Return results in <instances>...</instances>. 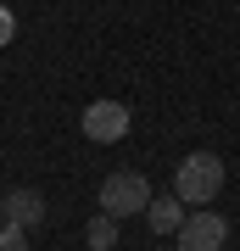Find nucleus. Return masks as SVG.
I'll use <instances>...</instances> for the list:
<instances>
[{
    "label": "nucleus",
    "mask_w": 240,
    "mask_h": 251,
    "mask_svg": "<svg viewBox=\"0 0 240 251\" xmlns=\"http://www.w3.org/2000/svg\"><path fill=\"white\" fill-rule=\"evenodd\" d=\"M79 123H84V134L95 140V145H117V140L129 134V123H134V117H129L123 100H89Z\"/></svg>",
    "instance_id": "obj_3"
},
{
    "label": "nucleus",
    "mask_w": 240,
    "mask_h": 251,
    "mask_svg": "<svg viewBox=\"0 0 240 251\" xmlns=\"http://www.w3.org/2000/svg\"><path fill=\"white\" fill-rule=\"evenodd\" d=\"M151 251H168V246H151Z\"/></svg>",
    "instance_id": "obj_10"
},
{
    "label": "nucleus",
    "mask_w": 240,
    "mask_h": 251,
    "mask_svg": "<svg viewBox=\"0 0 240 251\" xmlns=\"http://www.w3.org/2000/svg\"><path fill=\"white\" fill-rule=\"evenodd\" d=\"M6 6H11V0H6Z\"/></svg>",
    "instance_id": "obj_11"
},
{
    "label": "nucleus",
    "mask_w": 240,
    "mask_h": 251,
    "mask_svg": "<svg viewBox=\"0 0 240 251\" xmlns=\"http://www.w3.org/2000/svg\"><path fill=\"white\" fill-rule=\"evenodd\" d=\"M151 206V184H145V173H134V168H117L101 179V212L107 218H134V212H145Z\"/></svg>",
    "instance_id": "obj_2"
},
{
    "label": "nucleus",
    "mask_w": 240,
    "mask_h": 251,
    "mask_svg": "<svg viewBox=\"0 0 240 251\" xmlns=\"http://www.w3.org/2000/svg\"><path fill=\"white\" fill-rule=\"evenodd\" d=\"M0 251H28V229L23 224H0Z\"/></svg>",
    "instance_id": "obj_8"
},
{
    "label": "nucleus",
    "mask_w": 240,
    "mask_h": 251,
    "mask_svg": "<svg viewBox=\"0 0 240 251\" xmlns=\"http://www.w3.org/2000/svg\"><path fill=\"white\" fill-rule=\"evenodd\" d=\"M223 240H229V218L207 212V206L179 224V251H223Z\"/></svg>",
    "instance_id": "obj_4"
},
{
    "label": "nucleus",
    "mask_w": 240,
    "mask_h": 251,
    "mask_svg": "<svg viewBox=\"0 0 240 251\" xmlns=\"http://www.w3.org/2000/svg\"><path fill=\"white\" fill-rule=\"evenodd\" d=\"M223 190V156L218 151H190L173 173V196L185 206H213Z\"/></svg>",
    "instance_id": "obj_1"
},
{
    "label": "nucleus",
    "mask_w": 240,
    "mask_h": 251,
    "mask_svg": "<svg viewBox=\"0 0 240 251\" xmlns=\"http://www.w3.org/2000/svg\"><path fill=\"white\" fill-rule=\"evenodd\" d=\"M145 224H151L157 234H179V224H185V201H179V196H151Z\"/></svg>",
    "instance_id": "obj_6"
},
{
    "label": "nucleus",
    "mask_w": 240,
    "mask_h": 251,
    "mask_svg": "<svg viewBox=\"0 0 240 251\" xmlns=\"http://www.w3.org/2000/svg\"><path fill=\"white\" fill-rule=\"evenodd\" d=\"M117 246V218H89V251H112Z\"/></svg>",
    "instance_id": "obj_7"
},
{
    "label": "nucleus",
    "mask_w": 240,
    "mask_h": 251,
    "mask_svg": "<svg viewBox=\"0 0 240 251\" xmlns=\"http://www.w3.org/2000/svg\"><path fill=\"white\" fill-rule=\"evenodd\" d=\"M11 34H17V17H11V6L0 0V45H11Z\"/></svg>",
    "instance_id": "obj_9"
},
{
    "label": "nucleus",
    "mask_w": 240,
    "mask_h": 251,
    "mask_svg": "<svg viewBox=\"0 0 240 251\" xmlns=\"http://www.w3.org/2000/svg\"><path fill=\"white\" fill-rule=\"evenodd\" d=\"M0 218L6 224H23V229H39L45 224V196L39 190H11V196H0Z\"/></svg>",
    "instance_id": "obj_5"
}]
</instances>
